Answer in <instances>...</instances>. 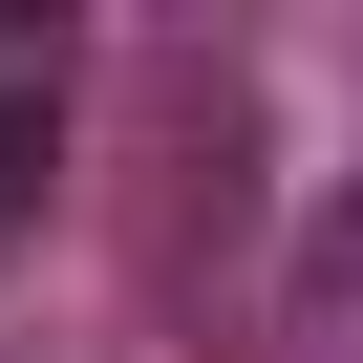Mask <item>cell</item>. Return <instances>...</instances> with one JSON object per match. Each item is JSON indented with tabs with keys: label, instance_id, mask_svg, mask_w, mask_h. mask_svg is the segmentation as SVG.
Segmentation results:
<instances>
[]
</instances>
